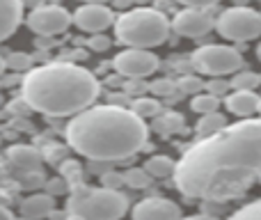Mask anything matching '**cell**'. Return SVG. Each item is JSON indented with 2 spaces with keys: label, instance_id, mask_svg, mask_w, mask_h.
<instances>
[{
  "label": "cell",
  "instance_id": "cell-32",
  "mask_svg": "<svg viewBox=\"0 0 261 220\" xmlns=\"http://www.w3.org/2000/svg\"><path fill=\"white\" fill-rule=\"evenodd\" d=\"M21 179H23V186H25V188H39V186H46V181H48L44 175H41V170L21 175Z\"/></svg>",
  "mask_w": 261,
  "mask_h": 220
},
{
  "label": "cell",
  "instance_id": "cell-15",
  "mask_svg": "<svg viewBox=\"0 0 261 220\" xmlns=\"http://www.w3.org/2000/svg\"><path fill=\"white\" fill-rule=\"evenodd\" d=\"M259 96L252 90H234L227 96V110L239 117H250L252 112H259Z\"/></svg>",
  "mask_w": 261,
  "mask_h": 220
},
{
  "label": "cell",
  "instance_id": "cell-36",
  "mask_svg": "<svg viewBox=\"0 0 261 220\" xmlns=\"http://www.w3.org/2000/svg\"><path fill=\"white\" fill-rule=\"evenodd\" d=\"M176 3H181L184 7H199V9H208V7H213L216 3H220V0H176Z\"/></svg>",
  "mask_w": 261,
  "mask_h": 220
},
{
  "label": "cell",
  "instance_id": "cell-38",
  "mask_svg": "<svg viewBox=\"0 0 261 220\" xmlns=\"http://www.w3.org/2000/svg\"><path fill=\"white\" fill-rule=\"evenodd\" d=\"M83 3H87V5H106V3H110V0H83Z\"/></svg>",
  "mask_w": 261,
  "mask_h": 220
},
{
  "label": "cell",
  "instance_id": "cell-22",
  "mask_svg": "<svg viewBox=\"0 0 261 220\" xmlns=\"http://www.w3.org/2000/svg\"><path fill=\"white\" fill-rule=\"evenodd\" d=\"M124 179H126V186H130V188H147L153 177L147 172V167H128L124 172Z\"/></svg>",
  "mask_w": 261,
  "mask_h": 220
},
{
  "label": "cell",
  "instance_id": "cell-5",
  "mask_svg": "<svg viewBox=\"0 0 261 220\" xmlns=\"http://www.w3.org/2000/svg\"><path fill=\"white\" fill-rule=\"evenodd\" d=\"M128 211V198L115 188H90L85 184L71 186L67 202L69 220H119Z\"/></svg>",
  "mask_w": 261,
  "mask_h": 220
},
{
  "label": "cell",
  "instance_id": "cell-42",
  "mask_svg": "<svg viewBox=\"0 0 261 220\" xmlns=\"http://www.w3.org/2000/svg\"><path fill=\"white\" fill-rule=\"evenodd\" d=\"M259 115H261V101H259Z\"/></svg>",
  "mask_w": 261,
  "mask_h": 220
},
{
  "label": "cell",
  "instance_id": "cell-1",
  "mask_svg": "<svg viewBox=\"0 0 261 220\" xmlns=\"http://www.w3.org/2000/svg\"><path fill=\"white\" fill-rule=\"evenodd\" d=\"M261 175V119H243L186 149L174 172L181 195L204 202L241 198Z\"/></svg>",
  "mask_w": 261,
  "mask_h": 220
},
{
  "label": "cell",
  "instance_id": "cell-8",
  "mask_svg": "<svg viewBox=\"0 0 261 220\" xmlns=\"http://www.w3.org/2000/svg\"><path fill=\"white\" fill-rule=\"evenodd\" d=\"M73 23V14H69L64 7L58 5H41L35 7L28 16V28L39 37H53L64 32Z\"/></svg>",
  "mask_w": 261,
  "mask_h": 220
},
{
  "label": "cell",
  "instance_id": "cell-6",
  "mask_svg": "<svg viewBox=\"0 0 261 220\" xmlns=\"http://www.w3.org/2000/svg\"><path fill=\"white\" fill-rule=\"evenodd\" d=\"M216 30L229 41H250L261 37V14L250 7H231L218 16Z\"/></svg>",
  "mask_w": 261,
  "mask_h": 220
},
{
  "label": "cell",
  "instance_id": "cell-41",
  "mask_svg": "<svg viewBox=\"0 0 261 220\" xmlns=\"http://www.w3.org/2000/svg\"><path fill=\"white\" fill-rule=\"evenodd\" d=\"M257 55H259V60H261V46H259V51H257Z\"/></svg>",
  "mask_w": 261,
  "mask_h": 220
},
{
  "label": "cell",
  "instance_id": "cell-9",
  "mask_svg": "<svg viewBox=\"0 0 261 220\" xmlns=\"http://www.w3.org/2000/svg\"><path fill=\"white\" fill-rule=\"evenodd\" d=\"M115 69H117L122 76L138 78V81H144L147 76H151L158 69V55H153L149 48H126L119 55H115Z\"/></svg>",
  "mask_w": 261,
  "mask_h": 220
},
{
  "label": "cell",
  "instance_id": "cell-24",
  "mask_svg": "<svg viewBox=\"0 0 261 220\" xmlns=\"http://www.w3.org/2000/svg\"><path fill=\"white\" fill-rule=\"evenodd\" d=\"M32 58L28 53H7L3 60L5 69H12V71H23V69H30Z\"/></svg>",
  "mask_w": 261,
  "mask_h": 220
},
{
  "label": "cell",
  "instance_id": "cell-40",
  "mask_svg": "<svg viewBox=\"0 0 261 220\" xmlns=\"http://www.w3.org/2000/svg\"><path fill=\"white\" fill-rule=\"evenodd\" d=\"M12 220H30V218H23V216H21V218H12Z\"/></svg>",
  "mask_w": 261,
  "mask_h": 220
},
{
  "label": "cell",
  "instance_id": "cell-39",
  "mask_svg": "<svg viewBox=\"0 0 261 220\" xmlns=\"http://www.w3.org/2000/svg\"><path fill=\"white\" fill-rule=\"evenodd\" d=\"M28 5H32V7H41V0H25Z\"/></svg>",
  "mask_w": 261,
  "mask_h": 220
},
{
  "label": "cell",
  "instance_id": "cell-13",
  "mask_svg": "<svg viewBox=\"0 0 261 220\" xmlns=\"http://www.w3.org/2000/svg\"><path fill=\"white\" fill-rule=\"evenodd\" d=\"M7 161L18 175L37 172L41 165V154L30 144H12L7 149Z\"/></svg>",
  "mask_w": 261,
  "mask_h": 220
},
{
  "label": "cell",
  "instance_id": "cell-35",
  "mask_svg": "<svg viewBox=\"0 0 261 220\" xmlns=\"http://www.w3.org/2000/svg\"><path fill=\"white\" fill-rule=\"evenodd\" d=\"M48 161H50V163H64V161H67V152H64L62 144H50V149H48Z\"/></svg>",
  "mask_w": 261,
  "mask_h": 220
},
{
  "label": "cell",
  "instance_id": "cell-43",
  "mask_svg": "<svg viewBox=\"0 0 261 220\" xmlns=\"http://www.w3.org/2000/svg\"><path fill=\"white\" fill-rule=\"evenodd\" d=\"M259 184H261V175H259Z\"/></svg>",
  "mask_w": 261,
  "mask_h": 220
},
{
  "label": "cell",
  "instance_id": "cell-28",
  "mask_svg": "<svg viewBox=\"0 0 261 220\" xmlns=\"http://www.w3.org/2000/svg\"><path fill=\"white\" fill-rule=\"evenodd\" d=\"M46 193L48 195H53V198H58V195H67V193H71V184H69L67 179H64L62 175L60 177H53V179H48L46 181Z\"/></svg>",
  "mask_w": 261,
  "mask_h": 220
},
{
  "label": "cell",
  "instance_id": "cell-26",
  "mask_svg": "<svg viewBox=\"0 0 261 220\" xmlns=\"http://www.w3.org/2000/svg\"><path fill=\"white\" fill-rule=\"evenodd\" d=\"M176 87H179L181 94H202V90L206 85H204L202 78H197V76H184L176 83Z\"/></svg>",
  "mask_w": 261,
  "mask_h": 220
},
{
  "label": "cell",
  "instance_id": "cell-31",
  "mask_svg": "<svg viewBox=\"0 0 261 220\" xmlns=\"http://www.w3.org/2000/svg\"><path fill=\"white\" fill-rule=\"evenodd\" d=\"M101 184H103L106 188H115V190H119L122 186H126V179H124V172H115V170H110V172H106V175L101 177Z\"/></svg>",
  "mask_w": 261,
  "mask_h": 220
},
{
  "label": "cell",
  "instance_id": "cell-12",
  "mask_svg": "<svg viewBox=\"0 0 261 220\" xmlns=\"http://www.w3.org/2000/svg\"><path fill=\"white\" fill-rule=\"evenodd\" d=\"M130 218L133 220H181V209L172 200L147 198L135 204Z\"/></svg>",
  "mask_w": 261,
  "mask_h": 220
},
{
  "label": "cell",
  "instance_id": "cell-37",
  "mask_svg": "<svg viewBox=\"0 0 261 220\" xmlns=\"http://www.w3.org/2000/svg\"><path fill=\"white\" fill-rule=\"evenodd\" d=\"M181 220H220V218L208 216V213H197V216H188V218H181Z\"/></svg>",
  "mask_w": 261,
  "mask_h": 220
},
{
  "label": "cell",
  "instance_id": "cell-4",
  "mask_svg": "<svg viewBox=\"0 0 261 220\" xmlns=\"http://www.w3.org/2000/svg\"><path fill=\"white\" fill-rule=\"evenodd\" d=\"M172 23L158 9L140 7L122 14L115 21V37L119 44L128 48H153V46L165 44L170 37Z\"/></svg>",
  "mask_w": 261,
  "mask_h": 220
},
{
  "label": "cell",
  "instance_id": "cell-23",
  "mask_svg": "<svg viewBox=\"0 0 261 220\" xmlns=\"http://www.w3.org/2000/svg\"><path fill=\"white\" fill-rule=\"evenodd\" d=\"M259 83L261 78L254 71H241V74H234V78H231V87L234 90H257Z\"/></svg>",
  "mask_w": 261,
  "mask_h": 220
},
{
  "label": "cell",
  "instance_id": "cell-14",
  "mask_svg": "<svg viewBox=\"0 0 261 220\" xmlns=\"http://www.w3.org/2000/svg\"><path fill=\"white\" fill-rule=\"evenodd\" d=\"M53 213H55V202H53V195H48V193H35L21 202L23 218L41 220V218H50Z\"/></svg>",
  "mask_w": 261,
  "mask_h": 220
},
{
  "label": "cell",
  "instance_id": "cell-18",
  "mask_svg": "<svg viewBox=\"0 0 261 220\" xmlns=\"http://www.w3.org/2000/svg\"><path fill=\"white\" fill-rule=\"evenodd\" d=\"M176 165H179V163H174L170 156H151L147 163H144L147 172L153 177V179H165V177L174 175Z\"/></svg>",
  "mask_w": 261,
  "mask_h": 220
},
{
  "label": "cell",
  "instance_id": "cell-19",
  "mask_svg": "<svg viewBox=\"0 0 261 220\" xmlns=\"http://www.w3.org/2000/svg\"><path fill=\"white\" fill-rule=\"evenodd\" d=\"M227 126V117L220 115V112H208V115H202L197 121V133L204 135H213L218 131H222Z\"/></svg>",
  "mask_w": 261,
  "mask_h": 220
},
{
  "label": "cell",
  "instance_id": "cell-7",
  "mask_svg": "<svg viewBox=\"0 0 261 220\" xmlns=\"http://www.w3.org/2000/svg\"><path fill=\"white\" fill-rule=\"evenodd\" d=\"M193 67L202 74H208L211 78H218V76H225V74L239 71L243 67V58L231 46L208 44L193 53Z\"/></svg>",
  "mask_w": 261,
  "mask_h": 220
},
{
  "label": "cell",
  "instance_id": "cell-16",
  "mask_svg": "<svg viewBox=\"0 0 261 220\" xmlns=\"http://www.w3.org/2000/svg\"><path fill=\"white\" fill-rule=\"evenodd\" d=\"M0 9H3V39H9L14 35L23 18V0H0Z\"/></svg>",
  "mask_w": 261,
  "mask_h": 220
},
{
  "label": "cell",
  "instance_id": "cell-29",
  "mask_svg": "<svg viewBox=\"0 0 261 220\" xmlns=\"http://www.w3.org/2000/svg\"><path fill=\"white\" fill-rule=\"evenodd\" d=\"M149 92H153L156 96H172L174 92H179V87H176V83L167 81V78H158L149 85Z\"/></svg>",
  "mask_w": 261,
  "mask_h": 220
},
{
  "label": "cell",
  "instance_id": "cell-2",
  "mask_svg": "<svg viewBox=\"0 0 261 220\" xmlns=\"http://www.w3.org/2000/svg\"><path fill=\"white\" fill-rule=\"evenodd\" d=\"M67 142L90 161H124L149 149V129L124 106H92L69 121Z\"/></svg>",
  "mask_w": 261,
  "mask_h": 220
},
{
  "label": "cell",
  "instance_id": "cell-11",
  "mask_svg": "<svg viewBox=\"0 0 261 220\" xmlns=\"http://www.w3.org/2000/svg\"><path fill=\"white\" fill-rule=\"evenodd\" d=\"M115 23V16L106 5H83L73 12V26L83 32H90V35H99L106 28Z\"/></svg>",
  "mask_w": 261,
  "mask_h": 220
},
{
  "label": "cell",
  "instance_id": "cell-20",
  "mask_svg": "<svg viewBox=\"0 0 261 220\" xmlns=\"http://www.w3.org/2000/svg\"><path fill=\"white\" fill-rule=\"evenodd\" d=\"M220 106V96L211 94V92H202V94H195L190 101V108L197 115H208V112H216Z\"/></svg>",
  "mask_w": 261,
  "mask_h": 220
},
{
  "label": "cell",
  "instance_id": "cell-30",
  "mask_svg": "<svg viewBox=\"0 0 261 220\" xmlns=\"http://www.w3.org/2000/svg\"><path fill=\"white\" fill-rule=\"evenodd\" d=\"M206 92H211V94H216V96H225L229 90H234L231 87V81H225L222 76H218V78H211V81L206 83V87H204Z\"/></svg>",
  "mask_w": 261,
  "mask_h": 220
},
{
  "label": "cell",
  "instance_id": "cell-10",
  "mask_svg": "<svg viewBox=\"0 0 261 220\" xmlns=\"http://www.w3.org/2000/svg\"><path fill=\"white\" fill-rule=\"evenodd\" d=\"M218 18L211 16L208 9H199V7H186L184 12H179L172 18V30L181 37H204L216 28Z\"/></svg>",
  "mask_w": 261,
  "mask_h": 220
},
{
  "label": "cell",
  "instance_id": "cell-27",
  "mask_svg": "<svg viewBox=\"0 0 261 220\" xmlns=\"http://www.w3.org/2000/svg\"><path fill=\"white\" fill-rule=\"evenodd\" d=\"M229 220H261V200L241 207L236 213H231Z\"/></svg>",
  "mask_w": 261,
  "mask_h": 220
},
{
  "label": "cell",
  "instance_id": "cell-33",
  "mask_svg": "<svg viewBox=\"0 0 261 220\" xmlns=\"http://www.w3.org/2000/svg\"><path fill=\"white\" fill-rule=\"evenodd\" d=\"M113 163H115V161H90V167H87V170H90L92 175H99V179H101L106 172L115 170Z\"/></svg>",
  "mask_w": 261,
  "mask_h": 220
},
{
  "label": "cell",
  "instance_id": "cell-25",
  "mask_svg": "<svg viewBox=\"0 0 261 220\" xmlns=\"http://www.w3.org/2000/svg\"><path fill=\"white\" fill-rule=\"evenodd\" d=\"M60 170H62V177L69 181L71 186H76V184H83V170H81V165H78L76 161H64L62 165H60Z\"/></svg>",
  "mask_w": 261,
  "mask_h": 220
},
{
  "label": "cell",
  "instance_id": "cell-3",
  "mask_svg": "<svg viewBox=\"0 0 261 220\" xmlns=\"http://www.w3.org/2000/svg\"><path fill=\"white\" fill-rule=\"evenodd\" d=\"M99 96V81L73 62H50L32 69L23 81V99L50 117H69L92 108Z\"/></svg>",
  "mask_w": 261,
  "mask_h": 220
},
{
  "label": "cell",
  "instance_id": "cell-21",
  "mask_svg": "<svg viewBox=\"0 0 261 220\" xmlns=\"http://www.w3.org/2000/svg\"><path fill=\"white\" fill-rule=\"evenodd\" d=\"M130 110L135 112V115H140L142 119H147V117H156L163 112V106L158 99H147V96H140V99H135L133 104H130Z\"/></svg>",
  "mask_w": 261,
  "mask_h": 220
},
{
  "label": "cell",
  "instance_id": "cell-17",
  "mask_svg": "<svg viewBox=\"0 0 261 220\" xmlns=\"http://www.w3.org/2000/svg\"><path fill=\"white\" fill-rule=\"evenodd\" d=\"M184 126H186V119L174 110H163L161 115H156L151 121V129L156 131L158 135H163V138H170V135L181 133Z\"/></svg>",
  "mask_w": 261,
  "mask_h": 220
},
{
  "label": "cell",
  "instance_id": "cell-34",
  "mask_svg": "<svg viewBox=\"0 0 261 220\" xmlns=\"http://www.w3.org/2000/svg\"><path fill=\"white\" fill-rule=\"evenodd\" d=\"M110 46H113V41H110V37H106V35H94V37H90V48L92 51H108Z\"/></svg>",
  "mask_w": 261,
  "mask_h": 220
}]
</instances>
